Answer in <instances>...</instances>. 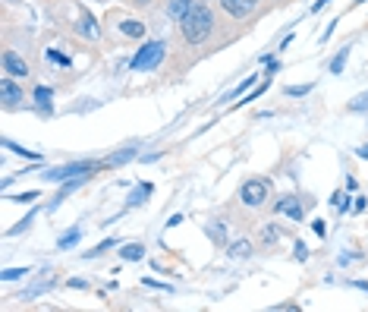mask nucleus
Returning a JSON list of instances; mask_svg holds the SVG:
<instances>
[{
  "label": "nucleus",
  "mask_w": 368,
  "mask_h": 312,
  "mask_svg": "<svg viewBox=\"0 0 368 312\" xmlns=\"http://www.w3.org/2000/svg\"><path fill=\"white\" fill-rule=\"evenodd\" d=\"M176 224H183V215H173L171 221H167V227H176Z\"/></svg>",
  "instance_id": "2f4dec72"
},
{
  "label": "nucleus",
  "mask_w": 368,
  "mask_h": 312,
  "mask_svg": "<svg viewBox=\"0 0 368 312\" xmlns=\"http://www.w3.org/2000/svg\"><path fill=\"white\" fill-rule=\"evenodd\" d=\"M151 193H154V186H151V183H139V186H136V190H132V193H129V202H126V205H129V208L142 205V202H145V199H148V195H151Z\"/></svg>",
  "instance_id": "dca6fc26"
},
{
  "label": "nucleus",
  "mask_w": 368,
  "mask_h": 312,
  "mask_svg": "<svg viewBox=\"0 0 368 312\" xmlns=\"http://www.w3.org/2000/svg\"><path fill=\"white\" fill-rule=\"evenodd\" d=\"M195 6V0H167V19H171V23H183V19H186V13L193 10Z\"/></svg>",
  "instance_id": "9d476101"
},
{
  "label": "nucleus",
  "mask_w": 368,
  "mask_h": 312,
  "mask_svg": "<svg viewBox=\"0 0 368 312\" xmlns=\"http://www.w3.org/2000/svg\"><path fill=\"white\" fill-rule=\"evenodd\" d=\"M32 107L41 114V117H50V114H54V89H50V85H35Z\"/></svg>",
  "instance_id": "1a4fd4ad"
},
{
  "label": "nucleus",
  "mask_w": 368,
  "mask_h": 312,
  "mask_svg": "<svg viewBox=\"0 0 368 312\" xmlns=\"http://www.w3.org/2000/svg\"><path fill=\"white\" fill-rule=\"evenodd\" d=\"M117 28H120L123 38H145L148 35V26L142 23V19H123V23H117Z\"/></svg>",
  "instance_id": "9b49d317"
},
{
  "label": "nucleus",
  "mask_w": 368,
  "mask_h": 312,
  "mask_svg": "<svg viewBox=\"0 0 368 312\" xmlns=\"http://www.w3.org/2000/svg\"><path fill=\"white\" fill-rule=\"evenodd\" d=\"M4 149H10L13 155H22V158H28V161H41V155H38V151H32V149H22V145L10 142V139H4Z\"/></svg>",
  "instance_id": "6ab92c4d"
},
{
  "label": "nucleus",
  "mask_w": 368,
  "mask_h": 312,
  "mask_svg": "<svg viewBox=\"0 0 368 312\" xmlns=\"http://www.w3.org/2000/svg\"><path fill=\"white\" fill-rule=\"evenodd\" d=\"M176 26H180L183 45H186V48H202V45H208V38H211V32H215L217 19H215V10H211L208 0H195V6L186 13V19L176 23Z\"/></svg>",
  "instance_id": "f257e3e1"
},
{
  "label": "nucleus",
  "mask_w": 368,
  "mask_h": 312,
  "mask_svg": "<svg viewBox=\"0 0 368 312\" xmlns=\"http://www.w3.org/2000/svg\"><path fill=\"white\" fill-rule=\"evenodd\" d=\"M114 246H117V240H114V237H107L104 243H98V246H94V249H88L82 259H94V256H104V252H110V249H114Z\"/></svg>",
  "instance_id": "4be33fe9"
},
{
  "label": "nucleus",
  "mask_w": 368,
  "mask_h": 312,
  "mask_svg": "<svg viewBox=\"0 0 368 312\" xmlns=\"http://www.w3.org/2000/svg\"><path fill=\"white\" fill-rule=\"evenodd\" d=\"M264 6H268V0H220V10L227 16L239 19V23H249V26H252V19L261 16Z\"/></svg>",
  "instance_id": "20e7f679"
},
{
  "label": "nucleus",
  "mask_w": 368,
  "mask_h": 312,
  "mask_svg": "<svg viewBox=\"0 0 368 312\" xmlns=\"http://www.w3.org/2000/svg\"><path fill=\"white\" fill-rule=\"evenodd\" d=\"M308 205H312V199L299 202V195H281V199L274 202V215H283V217H290V221L303 224V221H305Z\"/></svg>",
  "instance_id": "6e6552de"
},
{
  "label": "nucleus",
  "mask_w": 368,
  "mask_h": 312,
  "mask_svg": "<svg viewBox=\"0 0 368 312\" xmlns=\"http://www.w3.org/2000/svg\"><path fill=\"white\" fill-rule=\"evenodd\" d=\"M350 50H352V45L347 41V45H343L340 50H337L334 57H330L328 60V72H334V76H340L343 70H347V60H350Z\"/></svg>",
  "instance_id": "ddd939ff"
},
{
  "label": "nucleus",
  "mask_w": 368,
  "mask_h": 312,
  "mask_svg": "<svg viewBox=\"0 0 368 312\" xmlns=\"http://www.w3.org/2000/svg\"><path fill=\"white\" fill-rule=\"evenodd\" d=\"M312 92H315V82H305V85H286L283 95H290V98H303V95H312Z\"/></svg>",
  "instance_id": "aec40b11"
},
{
  "label": "nucleus",
  "mask_w": 368,
  "mask_h": 312,
  "mask_svg": "<svg viewBox=\"0 0 368 312\" xmlns=\"http://www.w3.org/2000/svg\"><path fill=\"white\" fill-rule=\"evenodd\" d=\"M252 249H255V246L249 240H237L230 249H227V256H230V259H246V256H252Z\"/></svg>",
  "instance_id": "f3484780"
},
{
  "label": "nucleus",
  "mask_w": 368,
  "mask_h": 312,
  "mask_svg": "<svg viewBox=\"0 0 368 312\" xmlns=\"http://www.w3.org/2000/svg\"><path fill=\"white\" fill-rule=\"evenodd\" d=\"M79 240H82V227H72L57 240V249H70V246H76Z\"/></svg>",
  "instance_id": "a211bd4d"
},
{
  "label": "nucleus",
  "mask_w": 368,
  "mask_h": 312,
  "mask_svg": "<svg viewBox=\"0 0 368 312\" xmlns=\"http://www.w3.org/2000/svg\"><path fill=\"white\" fill-rule=\"evenodd\" d=\"M26 89L16 82L13 76H0V104H4V111L10 114V111H19V107H28V101H26Z\"/></svg>",
  "instance_id": "423d86ee"
},
{
  "label": "nucleus",
  "mask_w": 368,
  "mask_h": 312,
  "mask_svg": "<svg viewBox=\"0 0 368 312\" xmlns=\"http://www.w3.org/2000/svg\"><path fill=\"white\" fill-rule=\"evenodd\" d=\"M120 259H123V262H142V259H145V246L142 243H126L120 249Z\"/></svg>",
  "instance_id": "2eb2a0df"
},
{
  "label": "nucleus",
  "mask_w": 368,
  "mask_h": 312,
  "mask_svg": "<svg viewBox=\"0 0 368 312\" xmlns=\"http://www.w3.org/2000/svg\"><path fill=\"white\" fill-rule=\"evenodd\" d=\"M330 4V0H315V4H312V13H318V10H325V6Z\"/></svg>",
  "instance_id": "7c9ffc66"
},
{
  "label": "nucleus",
  "mask_w": 368,
  "mask_h": 312,
  "mask_svg": "<svg viewBox=\"0 0 368 312\" xmlns=\"http://www.w3.org/2000/svg\"><path fill=\"white\" fill-rule=\"evenodd\" d=\"M26 274H32V271H28V268H6L0 278L4 281H19V278H26Z\"/></svg>",
  "instance_id": "5701e85b"
},
{
  "label": "nucleus",
  "mask_w": 368,
  "mask_h": 312,
  "mask_svg": "<svg viewBox=\"0 0 368 312\" xmlns=\"http://www.w3.org/2000/svg\"><path fill=\"white\" fill-rule=\"evenodd\" d=\"M293 259H296V262H305V259H308V246L303 240L293 243Z\"/></svg>",
  "instance_id": "b1692460"
},
{
  "label": "nucleus",
  "mask_w": 368,
  "mask_h": 312,
  "mask_svg": "<svg viewBox=\"0 0 368 312\" xmlns=\"http://www.w3.org/2000/svg\"><path fill=\"white\" fill-rule=\"evenodd\" d=\"M0 70H4V76H13V79H28L32 76L28 60L13 48H4V54H0Z\"/></svg>",
  "instance_id": "0eeeda50"
},
{
  "label": "nucleus",
  "mask_w": 368,
  "mask_h": 312,
  "mask_svg": "<svg viewBox=\"0 0 368 312\" xmlns=\"http://www.w3.org/2000/svg\"><path fill=\"white\" fill-rule=\"evenodd\" d=\"M94 171H101L98 161H72V164H63V168H54V171H44V183H66V180H76V177H92Z\"/></svg>",
  "instance_id": "7ed1b4c3"
},
{
  "label": "nucleus",
  "mask_w": 368,
  "mask_h": 312,
  "mask_svg": "<svg viewBox=\"0 0 368 312\" xmlns=\"http://www.w3.org/2000/svg\"><path fill=\"white\" fill-rule=\"evenodd\" d=\"M356 155L362 158V161H368V142H365V145H359V149H356Z\"/></svg>",
  "instance_id": "c756f323"
},
{
  "label": "nucleus",
  "mask_w": 368,
  "mask_h": 312,
  "mask_svg": "<svg viewBox=\"0 0 368 312\" xmlns=\"http://www.w3.org/2000/svg\"><path fill=\"white\" fill-rule=\"evenodd\" d=\"M356 177H347V183H343V190H347V193H356Z\"/></svg>",
  "instance_id": "c85d7f7f"
},
{
  "label": "nucleus",
  "mask_w": 368,
  "mask_h": 312,
  "mask_svg": "<svg viewBox=\"0 0 368 312\" xmlns=\"http://www.w3.org/2000/svg\"><path fill=\"white\" fill-rule=\"evenodd\" d=\"M237 199H239L246 208H252V212H255V208H264V205H268V199H271V180H264V177H249V180H242Z\"/></svg>",
  "instance_id": "f03ea898"
},
{
  "label": "nucleus",
  "mask_w": 368,
  "mask_h": 312,
  "mask_svg": "<svg viewBox=\"0 0 368 312\" xmlns=\"http://www.w3.org/2000/svg\"><path fill=\"white\" fill-rule=\"evenodd\" d=\"M48 60L60 63V67H72V60H70V57H63V54H60V50H50V48H48Z\"/></svg>",
  "instance_id": "a878e982"
},
{
  "label": "nucleus",
  "mask_w": 368,
  "mask_h": 312,
  "mask_svg": "<svg viewBox=\"0 0 368 312\" xmlns=\"http://www.w3.org/2000/svg\"><path fill=\"white\" fill-rule=\"evenodd\" d=\"M38 199V193L28 190V193H19V195H10V202H22V205H32V202Z\"/></svg>",
  "instance_id": "393cba45"
},
{
  "label": "nucleus",
  "mask_w": 368,
  "mask_h": 312,
  "mask_svg": "<svg viewBox=\"0 0 368 312\" xmlns=\"http://www.w3.org/2000/svg\"><path fill=\"white\" fill-rule=\"evenodd\" d=\"M362 4H365V0H350V10H356V6H362ZM350 10H347V13H350Z\"/></svg>",
  "instance_id": "72a5a7b5"
},
{
  "label": "nucleus",
  "mask_w": 368,
  "mask_h": 312,
  "mask_svg": "<svg viewBox=\"0 0 368 312\" xmlns=\"http://www.w3.org/2000/svg\"><path fill=\"white\" fill-rule=\"evenodd\" d=\"M164 54H167V45H164V41H145V45L136 50V57L129 60V70L148 72V70H154L161 60H164Z\"/></svg>",
  "instance_id": "39448f33"
},
{
  "label": "nucleus",
  "mask_w": 368,
  "mask_h": 312,
  "mask_svg": "<svg viewBox=\"0 0 368 312\" xmlns=\"http://www.w3.org/2000/svg\"><path fill=\"white\" fill-rule=\"evenodd\" d=\"M259 82H261V76H259V72H249V79H242V82L237 85V89H233V92H227V95H224V101H233V98H239L242 92H249V89H252V85H259Z\"/></svg>",
  "instance_id": "4468645a"
},
{
  "label": "nucleus",
  "mask_w": 368,
  "mask_h": 312,
  "mask_svg": "<svg viewBox=\"0 0 368 312\" xmlns=\"http://www.w3.org/2000/svg\"><path fill=\"white\" fill-rule=\"evenodd\" d=\"M277 240H281V234L274 227H264V246H277Z\"/></svg>",
  "instance_id": "bb28decb"
},
{
  "label": "nucleus",
  "mask_w": 368,
  "mask_h": 312,
  "mask_svg": "<svg viewBox=\"0 0 368 312\" xmlns=\"http://www.w3.org/2000/svg\"><path fill=\"white\" fill-rule=\"evenodd\" d=\"M352 287H359V290H365V294H368V281H356Z\"/></svg>",
  "instance_id": "473e14b6"
},
{
  "label": "nucleus",
  "mask_w": 368,
  "mask_h": 312,
  "mask_svg": "<svg viewBox=\"0 0 368 312\" xmlns=\"http://www.w3.org/2000/svg\"><path fill=\"white\" fill-rule=\"evenodd\" d=\"M347 114H368V92H362L359 98H352L347 104Z\"/></svg>",
  "instance_id": "412c9836"
},
{
  "label": "nucleus",
  "mask_w": 368,
  "mask_h": 312,
  "mask_svg": "<svg viewBox=\"0 0 368 312\" xmlns=\"http://www.w3.org/2000/svg\"><path fill=\"white\" fill-rule=\"evenodd\" d=\"M312 230H315L318 237H328V224L321 221V217H318V221H312Z\"/></svg>",
  "instance_id": "cd10ccee"
},
{
  "label": "nucleus",
  "mask_w": 368,
  "mask_h": 312,
  "mask_svg": "<svg viewBox=\"0 0 368 312\" xmlns=\"http://www.w3.org/2000/svg\"><path fill=\"white\" fill-rule=\"evenodd\" d=\"M136 155H139V151L129 145V149H120V151H114V155H107L104 161H98V164H101V171H107V168H117V164H126V161H132V158H136Z\"/></svg>",
  "instance_id": "f8f14e48"
}]
</instances>
